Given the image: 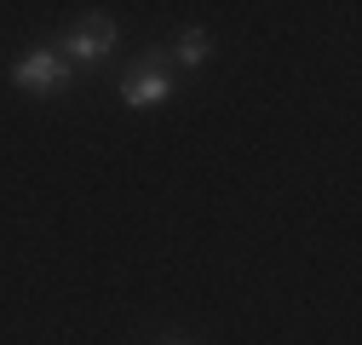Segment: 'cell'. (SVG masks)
<instances>
[{
  "label": "cell",
  "mask_w": 362,
  "mask_h": 345,
  "mask_svg": "<svg viewBox=\"0 0 362 345\" xmlns=\"http://www.w3.org/2000/svg\"><path fill=\"white\" fill-rule=\"evenodd\" d=\"M110 47H115V23L93 12L86 23H75V29L64 35V47H58V58H64V64L75 69V64H98V58H104Z\"/></svg>",
  "instance_id": "cell-1"
},
{
  "label": "cell",
  "mask_w": 362,
  "mask_h": 345,
  "mask_svg": "<svg viewBox=\"0 0 362 345\" xmlns=\"http://www.w3.org/2000/svg\"><path fill=\"white\" fill-rule=\"evenodd\" d=\"M12 81L23 86V93H64V86H69V64L40 47V52H23L12 64Z\"/></svg>",
  "instance_id": "cell-2"
},
{
  "label": "cell",
  "mask_w": 362,
  "mask_h": 345,
  "mask_svg": "<svg viewBox=\"0 0 362 345\" xmlns=\"http://www.w3.org/2000/svg\"><path fill=\"white\" fill-rule=\"evenodd\" d=\"M161 47H150L144 52V64L139 69H127V81H121V104H132V110H156L161 98H167V75H161Z\"/></svg>",
  "instance_id": "cell-3"
},
{
  "label": "cell",
  "mask_w": 362,
  "mask_h": 345,
  "mask_svg": "<svg viewBox=\"0 0 362 345\" xmlns=\"http://www.w3.org/2000/svg\"><path fill=\"white\" fill-rule=\"evenodd\" d=\"M207 47H213V40H207L202 29H185V35H178V47H173V58L196 69V64H207Z\"/></svg>",
  "instance_id": "cell-4"
},
{
  "label": "cell",
  "mask_w": 362,
  "mask_h": 345,
  "mask_svg": "<svg viewBox=\"0 0 362 345\" xmlns=\"http://www.w3.org/2000/svg\"><path fill=\"white\" fill-rule=\"evenodd\" d=\"M173 345H185V339H173Z\"/></svg>",
  "instance_id": "cell-5"
}]
</instances>
